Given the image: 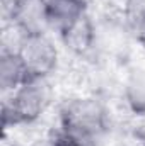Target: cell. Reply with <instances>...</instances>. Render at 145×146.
<instances>
[{"mask_svg":"<svg viewBox=\"0 0 145 146\" xmlns=\"http://www.w3.org/2000/svg\"><path fill=\"white\" fill-rule=\"evenodd\" d=\"M121 97L126 109L135 115H145V65L132 66L123 76Z\"/></svg>","mask_w":145,"mask_h":146,"instance_id":"cell-8","label":"cell"},{"mask_svg":"<svg viewBox=\"0 0 145 146\" xmlns=\"http://www.w3.org/2000/svg\"><path fill=\"white\" fill-rule=\"evenodd\" d=\"M108 119L109 114L104 99L92 94L68 97L58 107V127L97 141H101V138L108 133Z\"/></svg>","mask_w":145,"mask_h":146,"instance_id":"cell-2","label":"cell"},{"mask_svg":"<svg viewBox=\"0 0 145 146\" xmlns=\"http://www.w3.org/2000/svg\"><path fill=\"white\" fill-rule=\"evenodd\" d=\"M10 21L22 27L28 34L50 33L46 0H19Z\"/></svg>","mask_w":145,"mask_h":146,"instance_id":"cell-7","label":"cell"},{"mask_svg":"<svg viewBox=\"0 0 145 146\" xmlns=\"http://www.w3.org/2000/svg\"><path fill=\"white\" fill-rule=\"evenodd\" d=\"M62 44L79 58H91L94 53V19L85 14L75 24H72L67 31L60 34Z\"/></svg>","mask_w":145,"mask_h":146,"instance_id":"cell-6","label":"cell"},{"mask_svg":"<svg viewBox=\"0 0 145 146\" xmlns=\"http://www.w3.org/2000/svg\"><path fill=\"white\" fill-rule=\"evenodd\" d=\"M31 76L50 78L58 68L60 53L50 33L28 34L17 53Z\"/></svg>","mask_w":145,"mask_h":146,"instance_id":"cell-4","label":"cell"},{"mask_svg":"<svg viewBox=\"0 0 145 146\" xmlns=\"http://www.w3.org/2000/svg\"><path fill=\"white\" fill-rule=\"evenodd\" d=\"M53 102V88L50 78L31 76L15 92L3 95L2 126L3 133L10 127L31 126L38 122Z\"/></svg>","mask_w":145,"mask_h":146,"instance_id":"cell-1","label":"cell"},{"mask_svg":"<svg viewBox=\"0 0 145 146\" xmlns=\"http://www.w3.org/2000/svg\"><path fill=\"white\" fill-rule=\"evenodd\" d=\"M119 17L133 41L145 46V0H125Z\"/></svg>","mask_w":145,"mask_h":146,"instance_id":"cell-10","label":"cell"},{"mask_svg":"<svg viewBox=\"0 0 145 146\" xmlns=\"http://www.w3.org/2000/svg\"><path fill=\"white\" fill-rule=\"evenodd\" d=\"M119 146H145V134H142V133H128L119 141Z\"/></svg>","mask_w":145,"mask_h":146,"instance_id":"cell-12","label":"cell"},{"mask_svg":"<svg viewBox=\"0 0 145 146\" xmlns=\"http://www.w3.org/2000/svg\"><path fill=\"white\" fill-rule=\"evenodd\" d=\"M50 138H51L53 146H99V141L94 138L70 133V131H65L62 127L50 133Z\"/></svg>","mask_w":145,"mask_h":146,"instance_id":"cell-11","label":"cell"},{"mask_svg":"<svg viewBox=\"0 0 145 146\" xmlns=\"http://www.w3.org/2000/svg\"><path fill=\"white\" fill-rule=\"evenodd\" d=\"M87 14L85 0H46L50 33L60 36L80 17Z\"/></svg>","mask_w":145,"mask_h":146,"instance_id":"cell-5","label":"cell"},{"mask_svg":"<svg viewBox=\"0 0 145 146\" xmlns=\"http://www.w3.org/2000/svg\"><path fill=\"white\" fill-rule=\"evenodd\" d=\"M133 37L125 27L121 17H101L94 21V53L92 60H103L114 65H123L130 53Z\"/></svg>","mask_w":145,"mask_h":146,"instance_id":"cell-3","label":"cell"},{"mask_svg":"<svg viewBox=\"0 0 145 146\" xmlns=\"http://www.w3.org/2000/svg\"><path fill=\"white\" fill-rule=\"evenodd\" d=\"M31 75L22 63L17 53H2L0 54V90L2 95L15 92Z\"/></svg>","mask_w":145,"mask_h":146,"instance_id":"cell-9","label":"cell"}]
</instances>
